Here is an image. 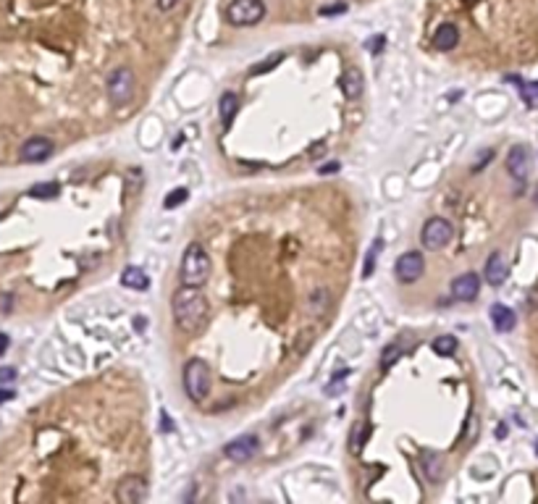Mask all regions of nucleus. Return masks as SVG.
I'll use <instances>...</instances> for the list:
<instances>
[{"label":"nucleus","instance_id":"nucleus-5","mask_svg":"<svg viewBox=\"0 0 538 504\" xmlns=\"http://www.w3.org/2000/svg\"><path fill=\"white\" fill-rule=\"evenodd\" d=\"M265 16L263 0H231L226 6V21L231 27H255Z\"/></svg>","mask_w":538,"mask_h":504},{"label":"nucleus","instance_id":"nucleus-31","mask_svg":"<svg viewBox=\"0 0 538 504\" xmlns=\"http://www.w3.org/2000/svg\"><path fill=\"white\" fill-rule=\"evenodd\" d=\"M160 431H171V420H169V415H163V423H160Z\"/></svg>","mask_w":538,"mask_h":504},{"label":"nucleus","instance_id":"nucleus-27","mask_svg":"<svg viewBox=\"0 0 538 504\" xmlns=\"http://www.w3.org/2000/svg\"><path fill=\"white\" fill-rule=\"evenodd\" d=\"M344 11V6H326V8H320V13L323 16H334V13H341Z\"/></svg>","mask_w":538,"mask_h":504},{"label":"nucleus","instance_id":"nucleus-17","mask_svg":"<svg viewBox=\"0 0 538 504\" xmlns=\"http://www.w3.org/2000/svg\"><path fill=\"white\" fill-rule=\"evenodd\" d=\"M121 287H126V289H147L150 287V276L142 271V268L137 266H129V268H124L121 271Z\"/></svg>","mask_w":538,"mask_h":504},{"label":"nucleus","instance_id":"nucleus-9","mask_svg":"<svg viewBox=\"0 0 538 504\" xmlns=\"http://www.w3.org/2000/svg\"><path fill=\"white\" fill-rule=\"evenodd\" d=\"M423 271H426V260L420 252H405V255L397 260V278L402 284H412V281H418L423 276Z\"/></svg>","mask_w":538,"mask_h":504},{"label":"nucleus","instance_id":"nucleus-12","mask_svg":"<svg viewBox=\"0 0 538 504\" xmlns=\"http://www.w3.org/2000/svg\"><path fill=\"white\" fill-rule=\"evenodd\" d=\"M507 171L512 179H518V181H525L530 171V155H528V148H523V145H515V148L507 153Z\"/></svg>","mask_w":538,"mask_h":504},{"label":"nucleus","instance_id":"nucleus-29","mask_svg":"<svg viewBox=\"0 0 538 504\" xmlns=\"http://www.w3.org/2000/svg\"><path fill=\"white\" fill-rule=\"evenodd\" d=\"M11 344V339L6 334H0V355H6V349H8Z\"/></svg>","mask_w":538,"mask_h":504},{"label":"nucleus","instance_id":"nucleus-15","mask_svg":"<svg viewBox=\"0 0 538 504\" xmlns=\"http://www.w3.org/2000/svg\"><path fill=\"white\" fill-rule=\"evenodd\" d=\"M457 42H459V30L454 24H449V21H444L439 30H436V34H433V45L439 50H444V53L457 48Z\"/></svg>","mask_w":538,"mask_h":504},{"label":"nucleus","instance_id":"nucleus-10","mask_svg":"<svg viewBox=\"0 0 538 504\" xmlns=\"http://www.w3.org/2000/svg\"><path fill=\"white\" fill-rule=\"evenodd\" d=\"M258 449H260L258 436H240V439H234L231 444H226L223 455L229 457V460H234V463H249L252 457L258 455Z\"/></svg>","mask_w":538,"mask_h":504},{"label":"nucleus","instance_id":"nucleus-22","mask_svg":"<svg viewBox=\"0 0 538 504\" xmlns=\"http://www.w3.org/2000/svg\"><path fill=\"white\" fill-rule=\"evenodd\" d=\"M520 92H523V98L528 103L530 108H536L538 105V82H530V84H520Z\"/></svg>","mask_w":538,"mask_h":504},{"label":"nucleus","instance_id":"nucleus-19","mask_svg":"<svg viewBox=\"0 0 538 504\" xmlns=\"http://www.w3.org/2000/svg\"><path fill=\"white\" fill-rule=\"evenodd\" d=\"M433 352L439 357H452L457 352V339L454 336H436L433 339Z\"/></svg>","mask_w":538,"mask_h":504},{"label":"nucleus","instance_id":"nucleus-24","mask_svg":"<svg viewBox=\"0 0 538 504\" xmlns=\"http://www.w3.org/2000/svg\"><path fill=\"white\" fill-rule=\"evenodd\" d=\"M16 381V368L3 366L0 368V384H13Z\"/></svg>","mask_w":538,"mask_h":504},{"label":"nucleus","instance_id":"nucleus-2","mask_svg":"<svg viewBox=\"0 0 538 504\" xmlns=\"http://www.w3.org/2000/svg\"><path fill=\"white\" fill-rule=\"evenodd\" d=\"M210 276V255L199 242H192L190 247L184 250L179 266V278L184 287H202Z\"/></svg>","mask_w":538,"mask_h":504},{"label":"nucleus","instance_id":"nucleus-13","mask_svg":"<svg viewBox=\"0 0 538 504\" xmlns=\"http://www.w3.org/2000/svg\"><path fill=\"white\" fill-rule=\"evenodd\" d=\"M483 273H486V281H489L491 287H501V284L507 281V263H504L501 252H491Z\"/></svg>","mask_w":538,"mask_h":504},{"label":"nucleus","instance_id":"nucleus-21","mask_svg":"<svg viewBox=\"0 0 538 504\" xmlns=\"http://www.w3.org/2000/svg\"><path fill=\"white\" fill-rule=\"evenodd\" d=\"M190 200V189L187 187H176L173 192H171L169 198L163 200V208L166 210H173V208H179L181 202H187Z\"/></svg>","mask_w":538,"mask_h":504},{"label":"nucleus","instance_id":"nucleus-20","mask_svg":"<svg viewBox=\"0 0 538 504\" xmlns=\"http://www.w3.org/2000/svg\"><path fill=\"white\" fill-rule=\"evenodd\" d=\"M29 195L37 200H53L60 195V187L55 181H45V184H34V187L29 189Z\"/></svg>","mask_w":538,"mask_h":504},{"label":"nucleus","instance_id":"nucleus-18","mask_svg":"<svg viewBox=\"0 0 538 504\" xmlns=\"http://www.w3.org/2000/svg\"><path fill=\"white\" fill-rule=\"evenodd\" d=\"M237 110H240V98H237L234 92H223V95H221V105H218L221 124H223V127H231Z\"/></svg>","mask_w":538,"mask_h":504},{"label":"nucleus","instance_id":"nucleus-1","mask_svg":"<svg viewBox=\"0 0 538 504\" xmlns=\"http://www.w3.org/2000/svg\"><path fill=\"white\" fill-rule=\"evenodd\" d=\"M171 310H173V321L184 334H195L202 328L205 318H208V299L199 292V287H184L173 295L171 299Z\"/></svg>","mask_w":538,"mask_h":504},{"label":"nucleus","instance_id":"nucleus-14","mask_svg":"<svg viewBox=\"0 0 538 504\" xmlns=\"http://www.w3.org/2000/svg\"><path fill=\"white\" fill-rule=\"evenodd\" d=\"M491 323H494L499 334H509L515 328V323H518V318H515V313L507 305H494L491 307Z\"/></svg>","mask_w":538,"mask_h":504},{"label":"nucleus","instance_id":"nucleus-23","mask_svg":"<svg viewBox=\"0 0 538 504\" xmlns=\"http://www.w3.org/2000/svg\"><path fill=\"white\" fill-rule=\"evenodd\" d=\"M379 250H381V242H376L368 252V260H365V268H362V278H370L373 273V268H376V260H379Z\"/></svg>","mask_w":538,"mask_h":504},{"label":"nucleus","instance_id":"nucleus-26","mask_svg":"<svg viewBox=\"0 0 538 504\" xmlns=\"http://www.w3.org/2000/svg\"><path fill=\"white\" fill-rule=\"evenodd\" d=\"M181 0H155V6H158L160 11H173L176 6H179Z\"/></svg>","mask_w":538,"mask_h":504},{"label":"nucleus","instance_id":"nucleus-25","mask_svg":"<svg viewBox=\"0 0 538 504\" xmlns=\"http://www.w3.org/2000/svg\"><path fill=\"white\" fill-rule=\"evenodd\" d=\"M397 355H399V347H389V349H386V355H383V360H381V368L386 370V368L391 366V360H397Z\"/></svg>","mask_w":538,"mask_h":504},{"label":"nucleus","instance_id":"nucleus-3","mask_svg":"<svg viewBox=\"0 0 538 504\" xmlns=\"http://www.w3.org/2000/svg\"><path fill=\"white\" fill-rule=\"evenodd\" d=\"M105 89H108V98L113 105H126L131 103L134 92H137V77L129 66H119L108 74V82H105Z\"/></svg>","mask_w":538,"mask_h":504},{"label":"nucleus","instance_id":"nucleus-6","mask_svg":"<svg viewBox=\"0 0 538 504\" xmlns=\"http://www.w3.org/2000/svg\"><path fill=\"white\" fill-rule=\"evenodd\" d=\"M423 245L428 250H444L452 242V237H454V226L449 224L447 218H441V216H433L426 221V226H423Z\"/></svg>","mask_w":538,"mask_h":504},{"label":"nucleus","instance_id":"nucleus-33","mask_svg":"<svg viewBox=\"0 0 538 504\" xmlns=\"http://www.w3.org/2000/svg\"><path fill=\"white\" fill-rule=\"evenodd\" d=\"M533 202L538 205V187H536V192H533Z\"/></svg>","mask_w":538,"mask_h":504},{"label":"nucleus","instance_id":"nucleus-30","mask_svg":"<svg viewBox=\"0 0 538 504\" xmlns=\"http://www.w3.org/2000/svg\"><path fill=\"white\" fill-rule=\"evenodd\" d=\"M8 399H13V392H0V405L8 402Z\"/></svg>","mask_w":538,"mask_h":504},{"label":"nucleus","instance_id":"nucleus-8","mask_svg":"<svg viewBox=\"0 0 538 504\" xmlns=\"http://www.w3.org/2000/svg\"><path fill=\"white\" fill-rule=\"evenodd\" d=\"M55 153V145H53V139L48 137H32L27 139L19 150V160L21 163H42V160H48L50 155Z\"/></svg>","mask_w":538,"mask_h":504},{"label":"nucleus","instance_id":"nucleus-16","mask_svg":"<svg viewBox=\"0 0 538 504\" xmlns=\"http://www.w3.org/2000/svg\"><path fill=\"white\" fill-rule=\"evenodd\" d=\"M362 71L357 66H352V69L344 71V77H341V89H344V95L349 100H357L362 95Z\"/></svg>","mask_w":538,"mask_h":504},{"label":"nucleus","instance_id":"nucleus-32","mask_svg":"<svg viewBox=\"0 0 538 504\" xmlns=\"http://www.w3.org/2000/svg\"><path fill=\"white\" fill-rule=\"evenodd\" d=\"M336 168H339V166H336V163H331V166H323V174H329V171H331V174H334Z\"/></svg>","mask_w":538,"mask_h":504},{"label":"nucleus","instance_id":"nucleus-7","mask_svg":"<svg viewBox=\"0 0 538 504\" xmlns=\"http://www.w3.org/2000/svg\"><path fill=\"white\" fill-rule=\"evenodd\" d=\"M116 499L124 504H140L147 499V481L142 478V475L131 473V475H124L116 486Z\"/></svg>","mask_w":538,"mask_h":504},{"label":"nucleus","instance_id":"nucleus-4","mask_svg":"<svg viewBox=\"0 0 538 504\" xmlns=\"http://www.w3.org/2000/svg\"><path fill=\"white\" fill-rule=\"evenodd\" d=\"M184 389L192 402H202L210 394V368L205 360L192 357L184 368Z\"/></svg>","mask_w":538,"mask_h":504},{"label":"nucleus","instance_id":"nucleus-28","mask_svg":"<svg viewBox=\"0 0 538 504\" xmlns=\"http://www.w3.org/2000/svg\"><path fill=\"white\" fill-rule=\"evenodd\" d=\"M381 48H383V37H376V40H370V42H368V50H370V53H379Z\"/></svg>","mask_w":538,"mask_h":504},{"label":"nucleus","instance_id":"nucleus-11","mask_svg":"<svg viewBox=\"0 0 538 504\" xmlns=\"http://www.w3.org/2000/svg\"><path fill=\"white\" fill-rule=\"evenodd\" d=\"M480 292V278L478 273H462V276H457L454 281H452V295H454V299H459V302H473L475 297H478Z\"/></svg>","mask_w":538,"mask_h":504}]
</instances>
